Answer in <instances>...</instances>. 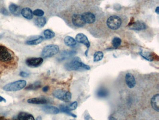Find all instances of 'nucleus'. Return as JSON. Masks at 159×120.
Returning a JSON list of instances; mask_svg holds the SVG:
<instances>
[{
	"label": "nucleus",
	"instance_id": "f257e3e1",
	"mask_svg": "<svg viewBox=\"0 0 159 120\" xmlns=\"http://www.w3.org/2000/svg\"><path fill=\"white\" fill-rule=\"evenodd\" d=\"M64 67L68 71H77V70H89L90 67L86 65L81 61L79 57H76L70 62H68L64 65Z\"/></svg>",
	"mask_w": 159,
	"mask_h": 120
},
{
	"label": "nucleus",
	"instance_id": "f03ea898",
	"mask_svg": "<svg viewBox=\"0 0 159 120\" xmlns=\"http://www.w3.org/2000/svg\"><path fill=\"white\" fill-rule=\"evenodd\" d=\"M27 82L24 80H20L7 84L3 86V90L9 92L19 91L24 88L26 85Z\"/></svg>",
	"mask_w": 159,
	"mask_h": 120
},
{
	"label": "nucleus",
	"instance_id": "7ed1b4c3",
	"mask_svg": "<svg viewBox=\"0 0 159 120\" xmlns=\"http://www.w3.org/2000/svg\"><path fill=\"white\" fill-rule=\"evenodd\" d=\"M59 48L57 45H49L43 48L42 51L41 57L43 58L52 57L58 54Z\"/></svg>",
	"mask_w": 159,
	"mask_h": 120
},
{
	"label": "nucleus",
	"instance_id": "20e7f679",
	"mask_svg": "<svg viewBox=\"0 0 159 120\" xmlns=\"http://www.w3.org/2000/svg\"><path fill=\"white\" fill-rule=\"evenodd\" d=\"M52 94L55 98L64 102H70L72 100V94L70 91L63 90H56L53 92Z\"/></svg>",
	"mask_w": 159,
	"mask_h": 120
},
{
	"label": "nucleus",
	"instance_id": "39448f33",
	"mask_svg": "<svg viewBox=\"0 0 159 120\" xmlns=\"http://www.w3.org/2000/svg\"><path fill=\"white\" fill-rule=\"evenodd\" d=\"M107 23L110 29L116 30L120 27L122 23V21L119 17L112 16L108 18Z\"/></svg>",
	"mask_w": 159,
	"mask_h": 120
},
{
	"label": "nucleus",
	"instance_id": "423d86ee",
	"mask_svg": "<svg viewBox=\"0 0 159 120\" xmlns=\"http://www.w3.org/2000/svg\"><path fill=\"white\" fill-rule=\"evenodd\" d=\"M12 60L13 57L7 48L4 46L0 45V61L8 63L11 62Z\"/></svg>",
	"mask_w": 159,
	"mask_h": 120
},
{
	"label": "nucleus",
	"instance_id": "0eeeda50",
	"mask_svg": "<svg viewBox=\"0 0 159 120\" xmlns=\"http://www.w3.org/2000/svg\"><path fill=\"white\" fill-rule=\"evenodd\" d=\"M43 59L42 57H31L26 60V65L31 68H37L42 64Z\"/></svg>",
	"mask_w": 159,
	"mask_h": 120
},
{
	"label": "nucleus",
	"instance_id": "6e6552de",
	"mask_svg": "<svg viewBox=\"0 0 159 120\" xmlns=\"http://www.w3.org/2000/svg\"><path fill=\"white\" fill-rule=\"evenodd\" d=\"M125 81L126 85L129 88H133L136 85V81L134 75L130 73L125 75Z\"/></svg>",
	"mask_w": 159,
	"mask_h": 120
},
{
	"label": "nucleus",
	"instance_id": "1a4fd4ad",
	"mask_svg": "<svg viewBox=\"0 0 159 120\" xmlns=\"http://www.w3.org/2000/svg\"><path fill=\"white\" fill-rule=\"evenodd\" d=\"M76 54V51L74 50H66V51H63L59 54L57 59L58 61H63L69 58L74 56Z\"/></svg>",
	"mask_w": 159,
	"mask_h": 120
},
{
	"label": "nucleus",
	"instance_id": "9d476101",
	"mask_svg": "<svg viewBox=\"0 0 159 120\" xmlns=\"http://www.w3.org/2000/svg\"><path fill=\"white\" fill-rule=\"evenodd\" d=\"M72 21L74 26L78 27L83 26L85 24L82 16L78 14H75L72 16Z\"/></svg>",
	"mask_w": 159,
	"mask_h": 120
},
{
	"label": "nucleus",
	"instance_id": "9b49d317",
	"mask_svg": "<svg viewBox=\"0 0 159 120\" xmlns=\"http://www.w3.org/2000/svg\"><path fill=\"white\" fill-rule=\"evenodd\" d=\"M76 41L79 43L83 44L85 45L88 50L90 44L87 37L83 33H78V34H77L76 36Z\"/></svg>",
	"mask_w": 159,
	"mask_h": 120
},
{
	"label": "nucleus",
	"instance_id": "f8f14e48",
	"mask_svg": "<svg viewBox=\"0 0 159 120\" xmlns=\"http://www.w3.org/2000/svg\"><path fill=\"white\" fill-rule=\"evenodd\" d=\"M42 110L46 114L51 115H57L60 112V110L57 107L52 106H44L42 107Z\"/></svg>",
	"mask_w": 159,
	"mask_h": 120
},
{
	"label": "nucleus",
	"instance_id": "ddd939ff",
	"mask_svg": "<svg viewBox=\"0 0 159 120\" xmlns=\"http://www.w3.org/2000/svg\"><path fill=\"white\" fill-rule=\"evenodd\" d=\"M81 16L85 23H93L96 20L95 15L91 12H84Z\"/></svg>",
	"mask_w": 159,
	"mask_h": 120
},
{
	"label": "nucleus",
	"instance_id": "4468645a",
	"mask_svg": "<svg viewBox=\"0 0 159 120\" xmlns=\"http://www.w3.org/2000/svg\"><path fill=\"white\" fill-rule=\"evenodd\" d=\"M130 29L134 31H141L146 29V25L143 22L137 21L130 26Z\"/></svg>",
	"mask_w": 159,
	"mask_h": 120
},
{
	"label": "nucleus",
	"instance_id": "2eb2a0df",
	"mask_svg": "<svg viewBox=\"0 0 159 120\" xmlns=\"http://www.w3.org/2000/svg\"><path fill=\"white\" fill-rule=\"evenodd\" d=\"M27 102L35 105H45L48 103V100L44 98H33L28 100Z\"/></svg>",
	"mask_w": 159,
	"mask_h": 120
},
{
	"label": "nucleus",
	"instance_id": "dca6fc26",
	"mask_svg": "<svg viewBox=\"0 0 159 120\" xmlns=\"http://www.w3.org/2000/svg\"><path fill=\"white\" fill-rule=\"evenodd\" d=\"M22 17L28 20H31L33 18V11L29 8H24L21 11Z\"/></svg>",
	"mask_w": 159,
	"mask_h": 120
},
{
	"label": "nucleus",
	"instance_id": "f3484780",
	"mask_svg": "<svg viewBox=\"0 0 159 120\" xmlns=\"http://www.w3.org/2000/svg\"><path fill=\"white\" fill-rule=\"evenodd\" d=\"M151 105L155 110L159 111V94L155 95L151 100Z\"/></svg>",
	"mask_w": 159,
	"mask_h": 120
},
{
	"label": "nucleus",
	"instance_id": "a211bd4d",
	"mask_svg": "<svg viewBox=\"0 0 159 120\" xmlns=\"http://www.w3.org/2000/svg\"><path fill=\"white\" fill-rule=\"evenodd\" d=\"M18 120H35L33 115L30 113L21 112L17 115Z\"/></svg>",
	"mask_w": 159,
	"mask_h": 120
},
{
	"label": "nucleus",
	"instance_id": "6ab92c4d",
	"mask_svg": "<svg viewBox=\"0 0 159 120\" xmlns=\"http://www.w3.org/2000/svg\"><path fill=\"white\" fill-rule=\"evenodd\" d=\"M43 39H44V38L42 36H38L36 38L26 41L25 44L27 45H31V46L37 45L43 42Z\"/></svg>",
	"mask_w": 159,
	"mask_h": 120
},
{
	"label": "nucleus",
	"instance_id": "aec40b11",
	"mask_svg": "<svg viewBox=\"0 0 159 120\" xmlns=\"http://www.w3.org/2000/svg\"><path fill=\"white\" fill-rule=\"evenodd\" d=\"M9 9L11 13L13 14L14 16H19L21 13L20 8L19 6L14 3L10 4L9 5Z\"/></svg>",
	"mask_w": 159,
	"mask_h": 120
},
{
	"label": "nucleus",
	"instance_id": "412c9836",
	"mask_svg": "<svg viewBox=\"0 0 159 120\" xmlns=\"http://www.w3.org/2000/svg\"><path fill=\"white\" fill-rule=\"evenodd\" d=\"M108 94V91L105 87H101L97 91V96L100 98H106Z\"/></svg>",
	"mask_w": 159,
	"mask_h": 120
},
{
	"label": "nucleus",
	"instance_id": "4be33fe9",
	"mask_svg": "<svg viewBox=\"0 0 159 120\" xmlns=\"http://www.w3.org/2000/svg\"><path fill=\"white\" fill-rule=\"evenodd\" d=\"M46 23V19L44 17H38L35 20V24L39 28L44 27Z\"/></svg>",
	"mask_w": 159,
	"mask_h": 120
},
{
	"label": "nucleus",
	"instance_id": "5701e85b",
	"mask_svg": "<svg viewBox=\"0 0 159 120\" xmlns=\"http://www.w3.org/2000/svg\"><path fill=\"white\" fill-rule=\"evenodd\" d=\"M64 42L65 44L68 47H75L76 45V40L71 36L66 37L64 38Z\"/></svg>",
	"mask_w": 159,
	"mask_h": 120
},
{
	"label": "nucleus",
	"instance_id": "b1692460",
	"mask_svg": "<svg viewBox=\"0 0 159 120\" xmlns=\"http://www.w3.org/2000/svg\"><path fill=\"white\" fill-rule=\"evenodd\" d=\"M41 83L39 81L35 82L26 87V90H37L41 87Z\"/></svg>",
	"mask_w": 159,
	"mask_h": 120
},
{
	"label": "nucleus",
	"instance_id": "393cba45",
	"mask_svg": "<svg viewBox=\"0 0 159 120\" xmlns=\"http://www.w3.org/2000/svg\"><path fill=\"white\" fill-rule=\"evenodd\" d=\"M59 108H60L61 111L63 113H66V114H67L71 116L72 117H77V116L76 115L72 113L71 111L69 109L68 106L65 105H61L59 106Z\"/></svg>",
	"mask_w": 159,
	"mask_h": 120
},
{
	"label": "nucleus",
	"instance_id": "a878e982",
	"mask_svg": "<svg viewBox=\"0 0 159 120\" xmlns=\"http://www.w3.org/2000/svg\"><path fill=\"white\" fill-rule=\"evenodd\" d=\"M44 38L46 39H52L55 37V33L53 31L50 29H46L43 31Z\"/></svg>",
	"mask_w": 159,
	"mask_h": 120
},
{
	"label": "nucleus",
	"instance_id": "bb28decb",
	"mask_svg": "<svg viewBox=\"0 0 159 120\" xmlns=\"http://www.w3.org/2000/svg\"><path fill=\"white\" fill-rule=\"evenodd\" d=\"M140 54L141 55L142 57L144 58L147 61L151 62V61H153L154 60L153 56L150 53L143 52V51H142L140 52Z\"/></svg>",
	"mask_w": 159,
	"mask_h": 120
},
{
	"label": "nucleus",
	"instance_id": "cd10ccee",
	"mask_svg": "<svg viewBox=\"0 0 159 120\" xmlns=\"http://www.w3.org/2000/svg\"><path fill=\"white\" fill-rule=\"evenodd\" d=\"M104 54L102 52L98 51L94 54L93 60L94 62H98L101 61L103 58Z\"/></svg>",
	"mask_w": 159,
	"mask_h": 120
},
{
	"label": "nucleus",
	"instance_id": "c85d7f7f",
	"mask_svg": "<svg viewBox=\"0 0 159 120\" xmlns=\"http://www.w3.org/2000/svg\"><path fill=\"white\" fill-rule=\"evenodd\" d=\"M121 43V40L118 37L114 38L112 41V44L114 48H118L120 46Z\"/></svg>",
	"mask_w": 159,
	"mask_h": 120
},
{
	"label": "nucleus",
	"instance_id": "c756f323",
	"mask_svg": "<svg viewBox=\"0 0 159 120\" xmlns=\"http://www.w3.org/2000/svg\"><path fill=\"white\" fill-rule=\"evenodd\" d=\"M33 15L37 17H42L44 15V12L43 10L40 9H36L33 11Z\"/></svg>",
	"mask_w": 159,
	"mask_h": 120
},
{
	"label": "nucleus",
	"instance_id": "7c9ffc66",
	"mask_svg": "<svg viewBox=\"0 0 159 120\" xmlns=\"http://www.w3.org/2000/svg\"><path fill=\"white\" fill-rule=\"evenodd\" d=\"M78 102L77 101H74L71 103V104L69 105V106H68L69 109L71 111H72L74 110L77 109L78 107Z\"/></svg>",
	"mask_w": 159,
	"mask_h": 120
},
{
	"label": "nucleus",
	"instance_id": "2f4dec72",
	"mask_svg": "<svg viewBox=\"0 0 159 120\" xmlns=\"http://www.w3.org/2000/svg\"><path fill=\"white\" fill-rule=\"evenodd\" d=\"M19 75L22 78H26V77H28L29 74L26 72L25 71H21L19 73Z\"/></svg>",
	"mask_w": 159,
	"mask_h": 120
},
{
	"label": "nucleus",
	"instance_id": "473e14b6",
	"mask_svg": "<svg viewBox=\"0 0 159 120\" xmlns=\"http://www.w3.org/2000/svg\"><path fill=\"white\" fill-rule=\"evenodd\" d=\"M1 12L2 14L4 15H9V12H7V11L4 8H2L1 10Z\"/></svg>",
	"mask_w": 159,
	"mask_h": 120
},
{
	"label": "nucleus",
	"instance_id": "72a5a7b5",
	"mask_svg": "<svg viewBox=\"0 0 159 120\" xmlns=\"http://www.w3.org/2000/svg\"><path fill=\"white\" fill-rule=\"evenodd\" d=\"M49 90V86H44V87L43 88L42 90L43 92L44 93H46Z\"/></svg>",
	"mask_w": 159,
	"mask_h": 120
},
{
	"label": "nucleus",
	"instance_id": "f704fd0d",
	"mask_svg": "<svg viewBox=\"0 0 159 120\" xmlns=\"http://www.w3.org/2000/svg\"><path fill=\"white\" fill-rule=\"evenodd\" d=\"M6 102V99L4 98H3L1 96H0V102Z\"/></svg>",
	"mask_w": 159,
	"mask_h": 120
},
{
	"label": "nucleus",
	"instance_id": "c9c22d12",
	"mask_svg": "<svg viewBox=\"0 0 159 120\" xmlns=\"http://www.w3.org/2000/svg\"><path fill=\"white\" fill-rule=\"evenodd\" d=\"M84 119L85 120H89L90 119V116H88V115L87 114V115H85V116H84Z\"/></svg>",
	"mask_w": 159,
	"mask_h": 120
},
{
	"label": "nucleus",
	"instance_id": "e433bc0d",
	"mask_svg": "<svg viewBox=\"0 0 159 120\" xmlns=\"http://www.w3.org/2000/svg\"><path fill=\"white\" fill-rule=\"evenodd\" d=\"M155 12L157 13V14H159V7H157L156 8V9H155Z\"/></svg>",
	"mask_w": 159,
	"mask_h": 120
},
{
	"label": "nucleus",
	"instance_id": "4c0bfd02",
	"mask_svg": "<svg viewBox=\"0 0 159 120\" xmlns=\"http://www.w3.org/2000/svg\"><path fill=\"white\" fill-rule=\"evenodd\" d=\"M0 120H10V119H6V118H4V117H1V118H0Z\"/></svg>",
	"mask_w": 159,
	"mask_h": 120
},
{
	"label": "nucleus",
	"instance_id": "58836bf2",
	"mask_svg": "<svg viewBox=\"0 0 159 120\" xmlns=\"http://www.w3.org/2000/svg\"><path fill=\"white\" fill-rule=\"evenodd\" d=\"M109 120H116V118H114L113 117H111L110 118Z\"/></svg>",
	"mask_w": 159,
	"mask_h": 120
},
{
	"label": "nucleus",
	"instance_id": "ea45409f",
	"mask_svg": "<svg viewBox=\"0 0 159 120\" xmlns=\"http://www.w3.org/2000/svg\"><path fill=\"white\" fill-rule=\"evenodd\" d=\"M74 120V119H73V120Z\"/></svg>",
	"mask_w": 159,
	"mask_h": 120
},
{
	"label": "nucleus",
	"instance_id": "a19ab883",
	"mask_svg": "<svg viewBox=\"0 0 159 120\" xmlns=\"http://www.w3.org/2000/svg\"><path fill=\"white\" fill-rule=\"evenodd\" d=\"M0 37H1V36H0Z\"/></svg>",
	"mask_w": 159,
	"mask_h": 120
}]
</instances>
